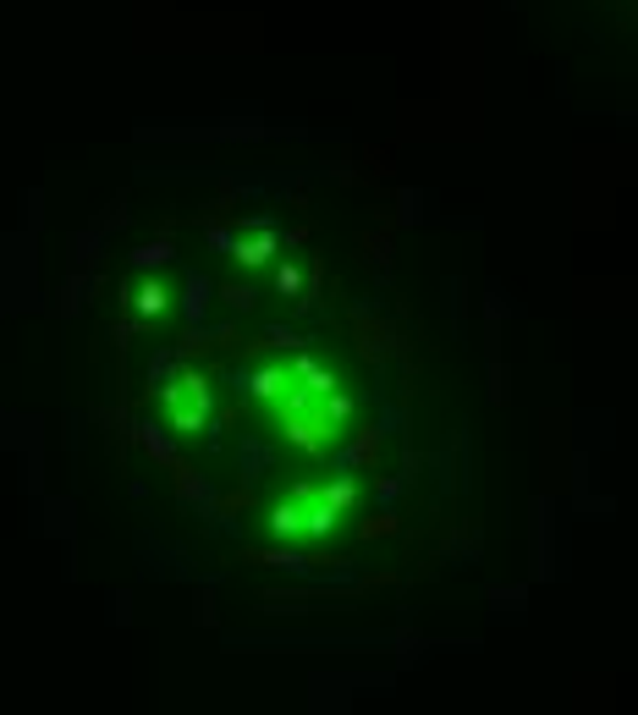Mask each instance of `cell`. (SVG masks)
Here are the masks:
<instances>
[{"label": "cell", "mask_w": 638, "mask_h": 715, "mask_svg": "<svg viewBox=\"0 0 638 715\" xmlns=\"http://www.w3.org/2000/svg\"><path fill=\"white\" fill-rule=\"evenodd\" d=\"M166 413H171V424H176L182 435H199V430L209 424V385H204L199 374H182V385L166 397Z\"/></svg>", "instance_id": "6da1fadb"}, {"label": "cell", "mask_w": 638, "mask_h": 715, "mask_svg": "<svg viewBox=\"0 0 638 715\" xmlns=\"http://www.w3.org/2000/svg\"><path fill=\"white\" fill-rule=\"evenodd\" d=\"M209 303H215V286H209V275H204V270H187V281H182V319L193 325V331L204 325Z\"/></svg>", "instance_id": "7a4b0ae2"}, {"label": "cell", "mask_w": 638, "mask_h": 715, "mask_svg": "<svg viewBox=\"0 0 638 715\" xmlns=\"http://www.w3.org/2000/svg\"><path fill=\"white\" fill-rule=\"evenodd\" d=\"M286 385H292V369H281V364H259L248 380H242V391L248 397H259V402H275Z\"/></svg>", "instance_id": "3957f363"}, {"label": "cell", "mask_w": 638, "mask_h": 715, "mask_svg": "<svg viewBox=\"0 0 638 715\" xmlns=\"http://www.w3.org/2000/svg\"><path fill=\"white\" fill-rule=\"evenodd\" d=\"M149 385H154V397L166 402L176 385H182V364H176V352H160L154 364H149Z\"/></svg>", "instance_id": "277c9868"}, {"label": "cell", "mask_w": 638, "mask_h": 715, "mask_svg": "<svg viewBox=\"0 0 638 715\" xmlns=\"http://www.w3.org/2000/svg\"><path fill=\"white\" fill-rule=\"evenodd\" d=\"M275 242H281V237H270V232H259V237H248V242H237V248H232V259H237V265H242V270H253V265H265V259L275 253Z\"/></svg>", "instance_id": "5b68a950"}, {"label": "cell", "mask_w": 638, "mask_h": 715, "mask_svg": "<svg viewBox=\"0 0 638 715\" xmlns=\"http://www.w3.org/2000/svg\"><path fill=\"white\" fill-rule=\"evenodd\" d=\"M336 517H341V506H331L325 496H319L314 506H303V534H314V539H319V534H331V529H336Z\"/></svg>", "instance_id": "8992f818"}, {"label": "cell", "mask_w": 638, "mask_h": 715, "mask_svg": "<svg viewBox=\"0 0 638 715\" xmlns=\"http://www.w3.org/2000/svg\"><path fill=\"white\" fill-rule=\"evenodd\" d=\"M171 308V286L166 281H143L138 286V319H154V314H166Z\"/></svg>", "instance_id": "52a82bcc"}, {"label": "cell", "mask_w": 638, "mask_h": 715, "mask_svg": "<svg viewBox=\"0 0 638 715\" xmlns=\"http://www.w3.org/2000/svg\"><path fill=\"white\" fill-rule=\"evenodd\" d=\"M270 534L275 539H298L303 534V506H275L270 512Z\"/></svg>", "instance_id": "ba28073f"}, {"label": "cell", "mask_w": 638, "mask_h": 715, "mask_svg": "<svg viewBox=\"0 0 638 715\" xmlns=\"http://www.w3.org/2000/svg\"><path fill=\"white\" fill-rule=\"evenodd\" d=\"M138 440L149 446L154 463H176V446H171V435H160V424H138Z\"/></svg>", "instance_id": "9c48e42d"}, {"label": "cell", "mask_w": 638, "mask_h": 715, "mask_svg": "<svg viewBox=\"0 0 638 715\" xmlns=\"http://www.w3.org/2000/svg\"><path fill=\"white\" fill-rule=\"evenodd\" d=\"M374 446H380V430H364L353 446L341 451V468H358V463H369V457H374Z\"/></svg>", "instance_id": "30bf717a"}, {"label": "cell", "mask_w": 638, "mask_h": 715, "mask_svg": "<svg viewBox=\"0 0 638 715\" xmlns=\"http://www.w3.org/2000/svg\"><path fill=\"white\" fill-rule=\"evenodd\" d=\"M319 496H325L331 506H341V512H347V506L358 501V484H353V473H341V479H331V484H325V490H319Z\"/></svg>", "instance_id": "8fae6325"}, {"label": "cell", "mask_w": 638, "mask_h": 715, "mask_svg": "<svg viewBox=\"0 0 638 715\" xmlns=\"http://www.w3.org/2000/svg\"><path fill=\"white\" fill-rule=\"evenodd\" d=\"M133 259H138L143 270H154V265H171V237H166V242H143Z\"/></svg>", "instance_id": "7c38bea8"}, {"label": "cell", "mask_w": 638, "mask_h": 715, "mask_svg": "<svg viewBox=\"0 0 638 715\" xmlns=\"http://www.w3.org/2000/svg\"><path fill=\"white\" fill-rule=\"evenodd\" d=\"M220 298H226V308H232V314H248V308H253V298H259V292H253V286L242 281V286H226V292H220Z\"/></svg>", "instance_id": "4fadbf2b"}, {"label": "cell", "mask_w": 638, "mask_h": 715, "mask_svg": "<svg viewBox=\"0 0 638 715\" xmlns=\"http://www.w3.org/2000/svg\"><path fill=\"white\" fill-rule=\"evenodd\" d=\"M275 292H281V298H298V292H303V270L298 265H281L275 270Z\"/></svg>", "instance_id": "5bb4252c"}, {"label": "cell", "mask_w": 638, "mask_h": 715, "mask_svg": "<svg viewBox=\"0 0 638 715\" xmlns=\"http://www.w3.org/2000/svg\"><path fill=\"white\" fill-rule=\"evenodd\" d=\"M259 562H270V567H281V572H308V562L292 556V550H270V556H259Z\"/></svg>", "instance_id": "9a60e30c"}, {"label": "cell", "mask_w": 638, "mask_h": 715, "mask_svg": "<svg viewBox=\"0 0 638 715\" xmlns=\"http://www.w3.org/2000/svg\"><path fill=\"white\" fill-rule=\"evenodd\" d=\"M325 418H331V424H347V418H353V397H325Z\"/></svg>", "instance_id": "2e32d148"}, {"label": "cell", "mask_w": 638, "mask_h": 715, "mask_svg": "<svg viewBox=\"0 0 638 715\" xmlns=\"http://www.w3.org/2000/svg\"><path fill=\"white\" fill-rule=\"evenodd\" d=\"M265 463H270V451H265V446H253V440H248V446H242V468H248V479H253V473H259Z\"/></svg>", "instance_id": "e0dca14e"}, {"label": "cell", "mask_w": 638, "mask_h": 715, "mask_svg": "<svg viewBox=\"0 0 638 715\" xmlns=\"http://www.w3.org/2000/svg\"><path fill=\"white\" fill-rule=\"evenodd\" d=\"M265 341H270V347H298V336L286 331V325H270V331H265Z\"/></svg>", "instance_id": "ac0fdd59"}, {"label": "cell", "mask_w": 638, "mask_h": 715, "mask_svg": "<svg viewBox=\"0 0 638 715\" xmlns=\"http://www.w3.org/2000/svg\"><path fill=\"white\" fill-rule=\"evenodd\" d=\"M209 242H215V248H226V253H232V248H237V232H226V226H215V232H209Z\"/></svg>", "instance_id": "d6986e66"}]
</instances>
